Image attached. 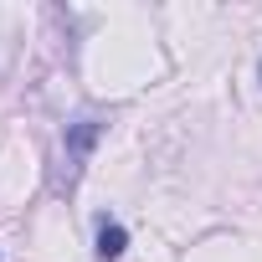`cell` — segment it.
Returning a JSON list of instances; mask_svg holds the SVG:
<instances>
[{
	"label": "cell",
	"instance_id": "obj_1",
	"mask_svg": "<svg viewBox=\"0 0 262 262\" xmlns=\"http://www.w3.org/2000/svg\"><path fill=\"white\" fill-rule=\"evenodd\" d=\"M98 134H103V123H98V118H77V123L67 128V185L77 180V165H82V155L98 144Z\"/></svg>",
	"mask_w": 262,
	"mask_h": 262
},
{
	"label": "cell",
	"instance_id": "obj_2",
	"mask_svg": "<svg viewBox=\"0 0 262 262\" xmlns=\"http://www.w3.org/2000/svg\"><path fill=\"white\" fill-rule=\"evenodd\" d=\"M123 247H128V231H123L118 221H103V231H98V257H108V262H113Z\"/></svg>",
	"mask_w": 262,
	"mask_h": 262
}]
</instances>
